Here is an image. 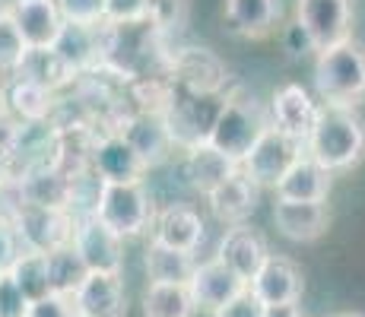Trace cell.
<instances>
[{"label":"cell","instance_id":"1","mask_svg":"<svg viewBox=\"0 0 365 317\" xmlns=\"http://www.w3.org/2000/svg\"><path fill=\"white\" fill-rule=\"evenodd\" d=\"M305 156H312L327 172L353 168L365 156V124L353 108L321 105L318 121L305 140Z\"/></svg>","mask_w":365,"mask_h":317},{"label":"cell","instance_id":"2","mask_svg":"<svg viewBox=\"0 0 365 317\" xmlns=\"http://www.w3.org/2000/svg\"><path fill=\"white\" fill-rule=\"evenodd\" d=\"M273 121L267 118L264 105L255 95L245 93V89H232V93L222 98L220 115H216V121L207 133V143L242 165V159L248 156L251 146L261 140V133Z\"/></svg>","mask_w":365,"mask_h":317},{"label":"cell","instance_id":"3","mask_svg":"<svg viewBox=\"0 0 365 317\" xmlns=\"http://www.w3.org/2000/svg\"><path fill=\"white\" fill-rule=\"evenodd\" d=\"M314 89L331 108H356L365 102V48L353 38L318 54Z\"/></svg>","mask_w":365,"mask_h":317},{"label":"cell","instance_id":"4","mask_svg":"<svg viewBox=\"0 0 365 317\" xmlns=\"http://www.w3.org/2000/svg\"><path fill=\"white\" fill-rule=\"evenodd\" d=\"M96 219H99L108 232L118 238H137L153 225L156 213H153V200L146 194L143 181H124V185H111L105 181L99 203H96Z\"/></svg>","mask_w":365,"mask_h":317},{"label":"cell","instance_id":"5","mask_svg":"<svg viewBox=\"0 0 365 317\" xmlns=\"http://www.w3.org/2000/svg\"><path fill=\"white\" fill-rule=\"evenodd\" d=\"M226 80H229L226 63L210 48L187 45V48H178L168 58V83L185 95L216 98L226 89Z\"/></svg>","mask_w":365,"mask_h":317},{"label":"cell","instance_id":"6","mask_svg":"<svg viewBox=\"0 0 365 317\" xmlns=\"http://www.w3.org/2000/svg\"><path fill=\"white\" fill-rule=\"evenodd\" d=\"M296 26L308 35L314 51H327L353 32V4L349 0H296Z\"/></svg>","mask_w":365,"mask_h":317},{"label":"cell","instance_id":"7","mask_svg":"<svg viewBox=\"0 0 365 317\" xmlns=\"http://www.w3.org/2000/svg\"><path fill=\"white\" fill-rule=\"evenodd\" d=\"M73 216L58 207H26L23 203L19 213L13 216V229H16L23 251L35 254H51L58 248H67L73 241Z\"/></svg>","mask_w":365,"mask_h":317},{"label":"cell","instance_id":"8","mask_svg":"<svg viewBox=\"0 0 365 317\" xmlns=\"http://www.w3.org/2000/svg\"><path fill=\"white\" fill-rule=\"evenodd\" d=\"M302 152L305 150H302L296 140H289L286 133H279L277 127L270 124L261 133V140L251 146V152L242 159L238 168H242L257 187H277Z\"/></svg>","mask_w":365,"mask_h":317},{"label":"cell","instance_id":"9","mask_svg":"<svg viewBox=\"0 0 365 317\" xmlns=\"http://www.w3.org/2000/svg\"><path fill=\"white\" fill-rule=\"evenodd\" d=\"M6 19L19 32L26 48H54L61 29H64L58 0H13L6 6Z\"/></svg>","mask_w":365,"mask_h":317},{"label":"cell","instance_id":"10","mask_svg":"<svg viewBox=\"0 0 365 317\" xmlns=\"http://www.w3.org/2000/svg\"><path fill=\"white\" fill-rule=\"evenodd\" d=\"M73 251L80 254V260L86 264L89 273H121L124 260V241L108 232L96 216L76 219L73 225Z\"/></svg>","mask_w":365,"mask_h":317},{"label":"cell","instance_id":"11","mask_svg":"<svg viewBox=\"0 0 365 317\" xmlns=\"http://www.w3.org/2000/svg\"><path fill=\"white\" fill-rule=\"evenodd\" d=\"M248 289L264 308H270V305H296V301L302 298L305 279H302V270L292 264L289 257L270 254V257L264 260L261 270L255 273V279L248 283Z\"/></svg>","mask_w":365,"mask_h":317},{"label":"cell","instance_id":"12","mask_svg":"<svg viewBox=\"0 0 365 317\" xmlns=\"http://www.w3.org/2000/svg\"><path fill=\"white\" fill-rule=\"evenodd\" d=\"M318 111H321V105L299 83H286L273 95V127L279 133H286L289 140H296L302 150H305L308 133H312L314 121H318Z\"/></svg>","mask_w":365,"mask_h":317},{"label":"cell","instance_id":"13","mask_svg":"<svg viewBox=\"0 0 365 317\" xmlns=\"http://www.w3.org/2000/svg\"><path fill=\"white\" fill-rule=\"evenodd\" d=\"M267 257H270L267 238L257 229H251L248 222L232 225V229L222 235L220 251H216V260H222L242 283H251V279H255V273L264 266Z\"/></svg>","mask_w":365,"mask_h":317},{"label":"cell","instance_id":"14","mask_svg":"<svg viewBox=\"0 0 365 317\" xmlns=\"http://www.w3.org/2000/svg\"><path fill=\"white\" fill-rule=\"evenodd\" d=\"M245 289H248V283H242V279L216 257L197 264L191 283H187V292H191L194 305L203 308V311H220L222 305H229V301H232L235 295H242Z\"/></svg>","mask_w":365,"mask_h":317},{"label":"cell","instance_id":"15","mask_svg":"<svg viewBox=\"0 0 365 317\" xmlns=\"http://www.w3.org/2000/svg\"><path fill=\"white\" fill-rule=\"evenodd\" d=\"M73 305L80 317H124L128 295H124L121 273H89L73 292Z\"/></svg>","mask_w":365,"mask_h":317},{"label":"cell","instance_id":"16","mask_svg":"<svg viewBox=\"0 0 365 317\" xmlns=\"http://www.w3.org/2000/svg\"><path fill=\"white\" fill-rule=\"evenodd\" d=\"M118 133H121L124 143L137 152V159L143 162L146 168H156L159 162H165L168 150H172V140H168L163 115H156V111H137V115H128L124 124L118 127Z\"/></svg>","mask_w":365,"mask_h":317},{"label":"cell","instance_id":"17","mask_svg":"<svg viewBox=\"0 0 365 317\" xmlns=\"http://www.w3.org/2000/svg\"><path fill=\"white\" fill-rule=\"evenodd\" d=\"M89 168L99 175L102 181L111 185H124V181H140L146 165L137 159V152L124 143L121 133H105L89 146Z\"/></svg>","mask_w":365,"mask_h":317},{"label":"cell","instance_id":"18","mask_svg":"<svg viewBox=\"0 0 365 317\" xmlns=\"http://www.w3.org/2000/svg\"><path fill=\"white\" fill-rule=\"evenodd\" d=\"M273 225L289 241H314L327 232L331 213L327 203H299V200H279L273 203Z\"/></svg>","mask_w":365,"mask_h":317},{"label":"cell","instance_id":"19","mask_svg":"<svg viewBox=\"0 0 365 317\" xmlns=\"http://www.w3.org/2000/svg\"><path fill=\"white\" fill-rule=\"evenodd\" d=\"M102 48H105V23H99V26H70V23H64L58 41H54V51L61 54V61H64L76 76L89 73V70H99Z\"/></svg>","mask_w":365,"mask_h":317},{"label":"cell","instance_id":"20","mask_svg":"<svg viewBox=\"0 0 365 317\" xmlns=\"http://www.w3.org/2000/svg\"><path fill=\"white\" fill-rule=\"evenodd\" d=\"M153 225H156L153 238H156L159 244H165V248H175V251L194 254L200 244V238H203L200 213L194 207H187V203H168L163 213L153 219Z\"/></svg>","mask_w":365,"mask_h":317},{"label":"cell","instance_id":"21","mask_svg":"<svg viewBox=\"0 0 365 317\" xmlns=\"http://www.w3.org/2000/svg\"><path fill=\"white\" fill-rule=\"evenodd\" d=\"M331 178L334 175L327 168H321L312 156H302L292 162V168L283 175L277 187L279 200H299V203H324L327 194H331Z\"/></svg>","mask_w":365,"mask_h":317},{"label":"cell","instance_id":"22","mask_svg":"<svg viewBox=\"0 0 365 317\" xmlns=\"http://www.w3.org/2000/svg\"><path fill=\"white\" fill-rule=\"evenodd\" d=\"M185 178L187 185L194 190H200V194H213L220 185H226L229 178L238 172V162H232L229 156H222L216 146H210L207 140L197 146H191V150H185Z\"/></svg>","mask_w":365,"mask_h":317},{"label":"cell","instance_id":"23","mask_svg":"<svg viewBox=\"0 0 365 317\" xmlns=\"http://www.w3.org/2000/svg\"><path fill=\"white\" fill-rule=\"evenodd\" d=\"M4 108L19 124H45L54 111V93L23 76H13L4 83Z\"/></svg>","mask_w":365,"mask_h":317},{"label":"cell","instance_id":"24","mask_svg":"<svg viewBox=\"0 0 365 317\" xmlns=\"http://www.w3.org/2000/svg\"><path fill=\"white\" fill-rule=\"evenodd\" d=\"M257 194H261V187H257L255 181H251L248 175L242 172V168H238L232 178H229L226 185L216 187L213 194L207 197V200H210L213 213L220 216L222 222H229V225H242V222L257 209Z\"/></svg>","mask_w":365,"mask_h":317},{"label":"cell","instance_id":"25","mask_svg":"<svg viewBox=\"0 0 365 317\" xmlns=\"http://www.w3.org/2000/svg\"><path fill=\"white\" fill-rule=\"evenodd\" d=\"M229 29L245 38H264L279 19V0H226Z\"/></svg>","mask_w":365,"mask_h":317},{"label":"cell","instance_id":"26","mask_svg":"<svg viewBox=\"0 0 365 317\" xmlns=\"http://www.w3.org/2000/svg\"><path fill=\"white\" fill-rule=\"evenodd\" d=\"M197 270V260L187 251H175L159 244L156 238L146 248V276L156 286H187Z\"/></svg>","mask_w":365,"mask_h":317},{"label":"cell","instance_id":"27","mask_svg":"<svg viewBox=\"0 0 365 317\" xmlns=\"http://www.w3.org/2000/svg\"><path fill=\"white\" fill-rule=\"evenodd\" d=\"M13 76H23V80H32V83H38V86H45L48 93H58L61 86L73 83L76 73L61 61V54L54 51V48H29Z\"/></svg>","mask_w":365,"mask_h":317},{"label":"cell","instance_id":"28","mask_svg":"<svg viewBox=\"0 0 365 317\" xmlns=\"http://www.w3.org/2000/svg\"><path fill=\"white\" fill-rule=\"evenodd\" d=\"M45 257H48V286H51V295L73 298V292L83 286V279L89 276L80 254L73 251V244H67V248H58V251L45 254Z\"/></svg>","mask_w":365,"mask_h":317},{"label":"cell","instance_id":"29","mask_svg":"<svg viewBox=\"0 0 365 317\" xmlns=\"http://www.w3.org/2000/svg\"><path fill=\"white\" fill-rule=\"evenodd\" d=\"M6 276L16 283V289L26 295V301H41L51 295V286H48V257L35 251H23L16 257V264L10 266Z\"/></svg>","mask_w":365,"mask_h":317},{"label":"cell","instance_id":"30","mask_svg":"<svg viewBox=\"0 0 365 317\" xmlns=\"http://www.w3.org/2000/svg\"><path fill=\"white\" fill-rule=\"evenodd\" d=\"M194 305L187 286H156L150 283L143 295V317H194Z\"/></svg>","mask_w":365,"mask_h":317},{"label":"cell","instance_id":"31","mask_svg":"<svg viewBox=\"0 0 365 317\" xmlns=\"http://www.w3.org/2000/svg\"><path fill=\"white\" fill-rule=\"evenodd\" d=\"M187 10H191V0H146L143 19L153 26V32L163 38V35L185 29Z\"/></svg>","mask_w":365,"mask_h":317},{"label":"cell","instance_id":"32","mask_svg":"<svg viewBox=\"0 0 365 317\" xmlns=\"http://www.w3.org/2000/svg\"><path fill=\"white\" fill-rule=\"evenodd\" d=\"M26 51H29V48L23 45L19 32L13 29V23L4 16V19H0V76H4V80L19 70V63H23Z\"/></svg>","mask_w":365,"mask_h":317},{"label":"cell","instance_id":"33","mask_svg":"<svg viewBox=\"0 0 365 317\" xmlns=\"http://www.w3.org/2000/svg\"><path fill=\"white\" fill-rule=\"evenodd\" d=\"M58 10L70 26H99L105 23V0H58Z\"/></svg>","mask_w":365,"mask_h":317},{"label":"cell","instance_id":"34","mask_svg":"<svg viewBox=\"0 0 365 317\" xmlns=\"http://www.w3.org/2000/svg\"><path fill=\"white\" fill-rule=\"evenodd\" d=\"M19 124L10 111L0 105V181L10 178L13 159H16V146H19Z\"/></svg>","mask_w":365,"mask_h":317},{"label":"cell","instance_id":"35","mask_svg":"<svg viewBox=\"0 0 365 317\" xmlns=\"http://www.w3.org/2000/svg\"><path fill=\"white\" fill-rule=\"evenodd\" d=\"M143 10H146V0H105V23L108 26L140 23Z\"/></svg>","mask_w":365,"mask_h":317},{"label":"cell","instance_id":"36","mask_svg":"<svg viewBox=\"0 0 365 317\" xmlns=\"http://www.w3.org/2000/svg\"><path fill=\"white\" fill-rule=\"evenodd\" d=\"M29 314V301L26 295L16 289L10 276H0V317H26Z\"/></svg>","mask_w":365,"mask_h":317},{"label":"cell","instance_id":"37","mask_svg":"<svg viewBox=\"0 0 365 317\" xmlns=\"http://www.w3.org/2000/svg\"><path fill=\"white\" fill-rule=\"evenodd\" d=\"M26 317H80V314H76L73 298H64V295H48V298H41V301H32Z\"/></svg>","mask_w":365,"mask_h":317},{"label":"cell","instance_id":"38","mask_svg":"<svg viewBox=\"0 0 365 317\" xmlns=\"http://www.w3.org/2000/svg\"><path fill=\"white\" fill-rule=\"evenodd\" d=\"M23 254V244H19V235L13 229V222L0 219V276L10 273V266L16 264V257Z\"/></svg>","mask_w":365,"mask_h":317},{"label":"cell","instance_id":"39","mask_svg":"<svg viewBox=\"0 0 365 317\" xmlns=\"http://www.w3.org/2000/svg\"><path fill=\"white\" fill-rule=\"evenodd\" d=\"M213 317H264V305L251 295V289H245V292L235 295L229 305H222L220 311H213Z\"/></svg>","mask_w":365,"mask_h":317},{"label":"cell","instance_id":"40","mask_svg":"<svg viewBox=\"0 0 365 317\" xmlns=\"http://www.w3.org/2000/svg\"><path fill=\"white\" fill-rule=\"evenodd\" d=\"M264 317H302L299 305H270L264 308Z\"/></svg>","mask_w":365,"mask_h":317},{"label":"cell","instance_id":"41","mask_svg":"<svg viewBox=\"0 0 365 317\" xmlns=\"http://www.w3.org/2000/svg\"><path fill=\"white\" fill-rule=\"evenodd\" d=\"M0 105H4V76H0Z\"/></svg>","mask_w":365,"mask_h":317},{"label":"cell","instance_id":"42","mask_svg":"<svg viewBox=\"0 0 365 317\" xmlns=\"http://www.w3.org/2000/svg\"><path fill=\"white\" fill-rule=\"evenodd\" d=\"M6 16V6H4V0H0V19H4Z\"/></svg>","mask_w":365,"mask_h":317},{"label":"cell","instance_id":"43","mask_svg":"<svg viewBox=\"0 0 365 317\" xmlns=\"http://www.w3.org/2000/svg\"><path fill=\"white\" fill-rule=\"evenodd\" d=\"M336 317H362V314H336Z\"/></svg>","mask_w":365,"mask_h":317}]
</instances>
